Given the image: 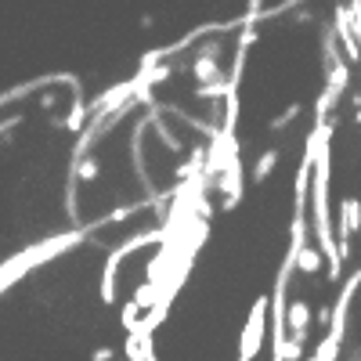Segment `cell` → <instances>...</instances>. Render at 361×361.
Wrapping results in <instances>:
<instances>
[{"label": "cell", "mask_w": 361, "mask_h": 361, "mask_svg": "<svg viewBox=\"0 0 361 361\" xmlns=\"http://www.w3.org/2000/svg\"><path fill=\"white\" fill-rule=\"evenodd\" d=\"M112 347H102V350H94V354H90V357H94V361H112Z\"/></svg>", "instance_id": "3"}, {"label": "cell", "mask_w": 361, "mask_h": 361, "mask_svg": "<svg viewBox=\"0 0 361 361\" xmlns=\"http://www.w3.org/2000/svg\"><path fill=\"white\" fill-rule=\"evenodd\" d=\"M76 177H80V180H94V177H98V163H94V159H87V163H80Z\"/></svg>", "instance_id": "2"}, {"label": "cell", "mask_w": 361, "mask_h": 361, "mask_svg": "<svg viewBox=\"0 0 361 361\" xmlns=\"http://www.w3.org/2000/svg\"><path fill=\"white\" fill-rule=\"evenodd\" d=\"M279 159H282V152H279V148H271V152H264V156H260V163H257V170H253V180H264L271 170L279 166Z\"/></svg>", "instance_id": "1"}]
</instances>
